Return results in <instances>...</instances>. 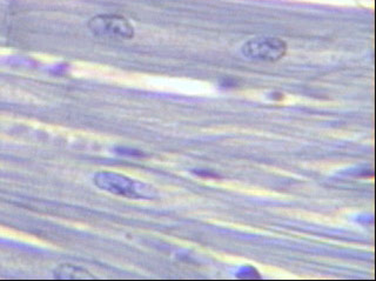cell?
Wrapping results in <instances>:
<instances>
[{"instance_id": "2", "label": "cell", "mask_w": 376, "mask_h": 281, "mask_svg": "<svg viewBox=\"0 0 376 281\" xmlns=\"http://www.w3.org/2000/svg\"><path fill=\"white\" fill-rule=\"evenodd\" d=\"M88 30L95 37L111 41H130L135 37V28L125 17L118 14H99L88 23Z\"/></svg>"}, {"instance_id": "1", "label": "cell", "mask_w": 376, "mask_h": 281, "mask_svg": "<svg viewBox=\"0 0 376 281\" xmlns=\"http://www.w3.org/2000/svg\"><path fill=\"white\" fill-rule=\"evenodd\" d=\"M93 183L101 191L119 197L130 198V199H151L155 196L152 187L146 186L145 184L138 183L119 173L108 172V171L95 173Z\"/></svg>"}, {"instance_id": "3", "label": "cell", "mask_w": 376, "mask_h": 281, "mask_svg": "<svg viewBox=\"0 0 376 281\" xmlns=\"http://www.w3.org/2000/svg\"><path fill=\"white\" fill-rule=\"evenodd\" d=\"M285 41L276 37L253 38L242 46V55L251 60L276 63L287 53Z\"/></svg>"}, {"instance_id": "4", "label": "cell", "mask_w": 376, "mask_h": 281, "mask_svg": "<svg viewBox=\"0 0 376 281\" xmlns=\"http://www.w3.org/2000/svg\"><path fill=\"white\" fill-rule=\"evenodd\" d=\"M54 278L59 280H88L93 279L91 273L85 268L70 264H61L53 271Z\"/></svg>"}]
</instances>
